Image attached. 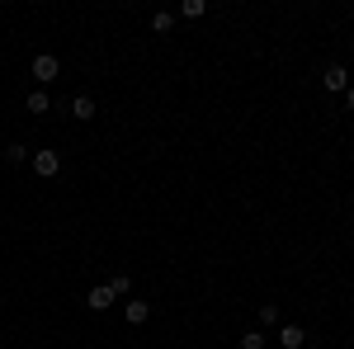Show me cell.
I'll use <instances>...</instances> for the list:
<instances>
[{
	"instance_id": "cell-1",
	"label": "cell",
	"mask_w": 354,
	"mask_h": 349,
	"mask_svg": "<svg viewBox=\"0 0 354 349\" xmlns=\"http://www.w3.org/2000/svg\"><path fill=\"white\" fill-rule=\"evenodd\" d=\"M57 71H62V62H57L53 53H38V57H33V76H38V90H43L48 81H57Z\"/></svg>"
},
{
	"instance_id": "cell-2",
	"label": "cell",
	"mask_w": 354,
	"mask_h": 349,
	"mask_svg": "<svg viewBox=\"0 0 354 349\" xmlns=\"http://www.w3.org/2000/svg\"><path fill=\"white\" fill-rule=\"evenodd\" d=\"M33 170H38V180H53L62 170V156L57 151H33Z\"/></svg>"
},
{
	"instance_id": "cell-3",
	"label": "cell",
	"mask_w": 354,
	"mask_h": 349,
	"mask_svg": "<svg viewBox=\"0 0 354 349\" xmlns=\"http://www.w3.org/2000/svg\"><path fill=\"white\" fill-rule=\"evenodd\" d=\"M85 307H90V312H109V307H113V293H109V283H100V288H90V297H85Z\"/></svg>"
},
{
	"instance_id": "cell-4",
	"label": "cell",
	"mask_w": 354,
	"mask_h": 349,
	"mask_svg": "<svg viewBox=\"0 0 354 349\" xmlns=\"http://www.w3.org/2000/svg\"><path fill=\"white\" fill-rule=\"evenodd\" d=\"M322 81H326V90H335V95H340V90H350V71L335 62V66H326V76H322Z\"/></svg>"
},
{
	"instance_id": "cell-5",
	"label": "cell",
	"mask_w": 354,
	"mask_h": 349,
	"mask_svg": "<svg viewBox=\"0 0 354 349\" xmlns=\"http://www.w3.org/2000/svg\"><path fill=\"white\" fill-rule=\"evenodd\" d=\"M302 340H307L302 326H283V330H279V345H283V349H302Z\"/></svg>"
},
{
	"instance_id": "cell-6",
	"label": "cell",
	"mask_w": 354,
	"mask_h": 349,
	"mask_svg": "<svg viewBox=\"0 0 354 349\" xmlns=\"http://www.w3.org/2000/svg\"><path fill=\"white\" fill-rule=\"evenodd\" d=\"M71 113H76L81 123H90V118H95V100H90V95H76V100H71Z\"/></svg>"
},
{
	"instance_id": "cell-7",
	"label": "cell",
	"mask_w": 354,
	"mask_h": 349,
	"mask_svg": "<svg viewBox=\"0 0 354 349\" xmlns=\"http://www.w3.org/2000/svg\"><path fill=\"white\" fill-rule=\"evenodd\" d=\"M123 317H128L133 326H142L147 317H151V302H128V307H123Z\"/></svg>"
},
{
	"instance_id": "cell-8",
	"label": "cell",
	"mask_w": 354,
	"mask_h": 349,
	"mask_svg": "<svg viewBox=\"0 0 354 349\" xmlns=\"http://www.w3.org/2000/svg\"><path fill=\"white\" fill-rule=\"evenodd\" d=\"M24 104H28V113H48V109H53V100H48V90H33Z\"/></svg>"
},
{
	"instance_id": "cell-9",
	"label": "cell",
	"mask_w": 354,
	"mask_h": 349,
	"mask_svg": "<svg viewBox=\"0 0 354 349\" xmlns=\"http://www.w3.org/2000/svg\"><path fill=\"white\" fill-rule=\"evenodd\" d=\"M260 326H265V330L279 326V307H274V302H260Z\"/></svg>"
},
{
	"instance_id": "cell-10",
	"label": "cell",
	"mask_w": 354,
	"mask_h": 349,
	"mask_svg": "<svg viewBox=\"0 0 354 349\" xmlns=\"http://www.w3.org/2000/svg\"><path fill=\"white\" fill-rule=\"evenodd\" d=\"M128 288H133V279H128V274H113V279H109V293L113 297H123Z\"/></svg>"
},
{
	"instance_id": "cell-11",
	"label": "cell",
	"mask_w": 354,
	"mask_h": 349,
	"mask_svg": "<svg viewBox=\"0 0 354 349\" xmlns=\"http://www.w3.org/2000/svg\"><path fill=\"white\" fill-rule=\"evenodd\" d=\"M241 349H265V330H245V335H241Z\"/></svg>"
},
{
	"instance_id": "cell-12",
	"label": "cell",
	"mask_w": 354,
	"mask_h": 349,
	"mask_svg": "<svg viewBox=\"0 0 354 349\" xmlns=\"http://www.w3.org/2000/svg\"><path fill=\"white\" fill-rule=\"evenodd\" d=\"M203 10H208V5H203V0H185V5H180V15H185V19H198V15H203Z\"/></svg>"
},
{
	"instance_id": "cell-13",
	"label": "cell",
	"mask_w": 354,
	"mask_h": 349,
	"mask_svg": "<svg viewBox=\"0 0 354 349\" xmlns=\"http://www.w3.org/2000/svg\"><path fill=\"white\" fill-rule=\"evenodd\" d=\"M5 161H10V165L28 161V147H19V142H15V147H5Z\"/></svg>"
},
{
	"instance_id": "cell-14",
	"label": "cell",
	"mask_w": 354,
	"mask_h": 349,
	"mask_svg": "<svg viewBox=\"0 0 354 349\" xmlns=\"http://www.w3.org/2000/svg\"><path fill=\"white\" fill-rule=\"evenodd\" d=\"M170 24H175V15H165V10L151 15V28H156V33H170Z\"/></svg>"
},
{
	"instance_id": "cell-15",
	"label": "cell",
	"mask_w": 354,
	"mask_h": 349,
	"mask_svg": "<svg viewBox=\"0 0 354 349\" xmlns=\"http://www.w3.org/2000/svg\"><path fill=\"white\" fill-rule=\"evenodd\" d=\"M345 109H350V113H354V85H350V90H345Z\"/></svg>"
}]
</instances>
